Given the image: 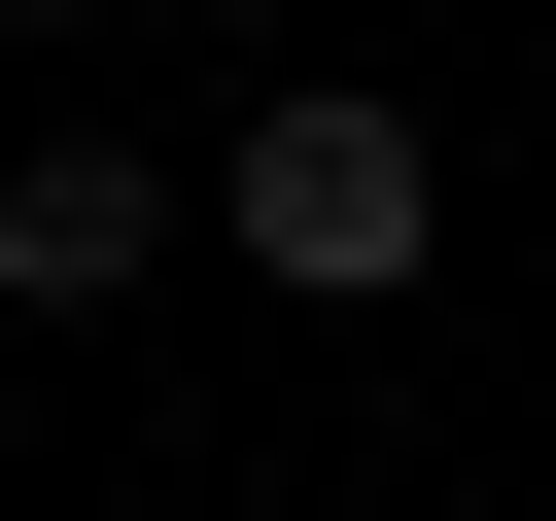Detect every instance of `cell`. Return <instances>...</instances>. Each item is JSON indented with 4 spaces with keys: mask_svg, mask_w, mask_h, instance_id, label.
Segmentation results:
<instances>
[{
    "mask_svg": "<svg viewBox=\"0 0 556 521\" xmlns=\"http://www.w3.org/2000/svg\"><path fill=\"white\" fill-rule=\"evenodd\" d=\"M0 35H104V0H0Z\"/></svg>",
    "mask_w": 556,
    "mask_h": 521,
    "instance_id": "3",
    "label": "cell"
},
{
    "mask_svg": "<svg viewBox=\"0 0 556 521\" xmlns=\"http://www.w3.org/2000/svg\"><path fill=\"white\" fill-rule=\"evenodd\" d=\"M208 243H243L278 313H382V278L452 243V139H417L382 69H278V104H243V174H208Z\"/></svg>",
    "mask_w": 556,
    "mask_h": 521,
    "instance_id": "1",
    "label": "cell"
},
{
    "mask_svg": "<svg viewBox=\"0 0 556 521\" xmlns=\"http://www.w3.org/2000/svg\"><path fill=\"white\" fill-rule=\"evenodd\" d=\"M139 278H174V174L139 139H35L0 174V313H139Z\"/></svg>",
    "mask_w": 556,
    "mask_h": 521,
    "instance_id": "2",
    "label": "cell"
}]
</instances>
